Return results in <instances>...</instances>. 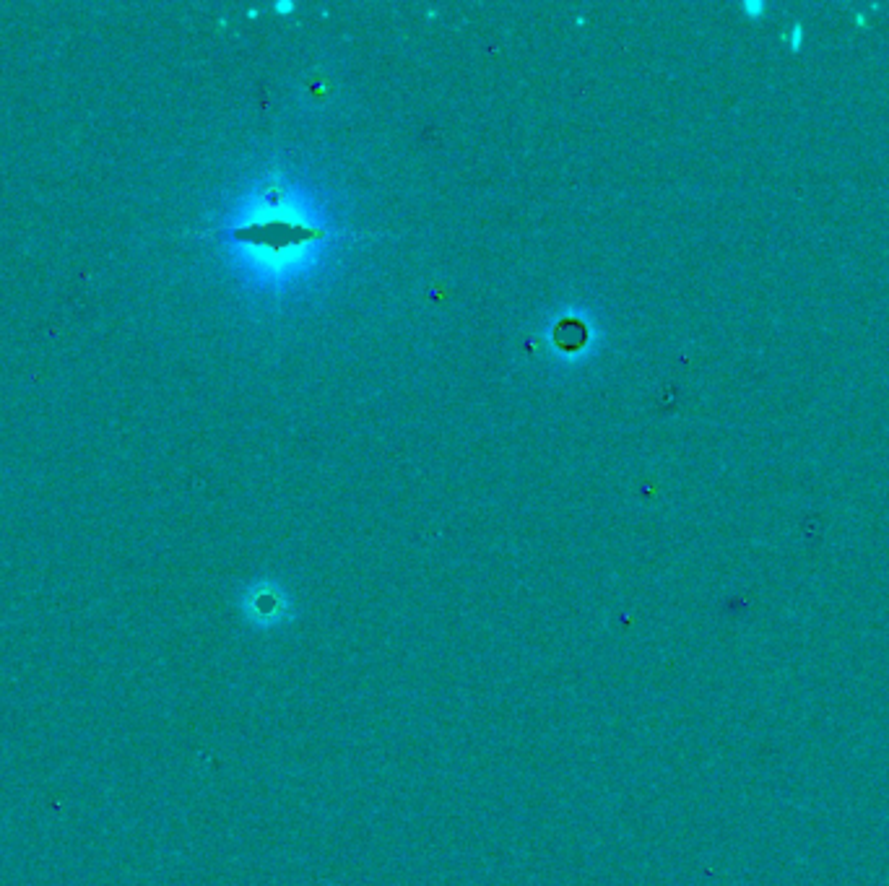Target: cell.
Wrapping results in <instances>:
<instances>
[{"instance_id": "7a4b0ae2", "label": "cell", "mask_w": 889, "mask_h": 886, "mask_svg": "<svg viewBox=\"0 0 889 886\" xmlns=\"http://www.w3.org/2000/svg\"><path fill=\"white\" fill-rule=\"evenodd\" d=\"M741 8H744V13L752 16V19H760L762 13H765V3H757V0H747Z\"/></svg>"}, {"instance_id": "3957f363", "label": "cell", "mask_w": 889, "mask_h": 886, "mask_svg": "<svg viewBox=\"0 0 889 886\" xmlns=\"http://www.w3.org/2000/svg\"><path fill=\"white\" fill-rule=\"evenodd\" d=\"M276 8H279L281 13H289V11H292V6H289V3H281V6H276Z\"/></svg>"}, {"instance_id": "6da1fadb", "label": "cell", "mask_w": 889, "mask_h": 886, "mask_svg": "<svg viewBox=\"0 0 889 886\" xmlns=\"http://www.w3.org/2000/svg\"><path fill=\"white\" fill-rule=\"evenodd\" d=\"M786 45L791 52H799L804 47V26L793 24L791 32L786 34Z\"/></svg>"}]
</instances>
